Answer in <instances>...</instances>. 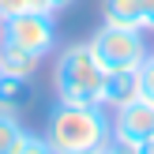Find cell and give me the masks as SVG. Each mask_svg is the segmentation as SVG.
<instances>
[{
    "instance_id": "obj_11",
    "label": "cell",
    "mask_w": 154,
    "mask_h": 154,
    "mask_svg": "<svg viewBox=\"0 0 154 154\" xmlns=\"http://www.w3.org/2000/svg\"><path fill=\"white\" fill-rule=\"evenodd\" d=\"M23 11H57L53 0H0V19L4 15H23Z\"/></svg>"
},
{
    "instance_id": "obj_5",
    "label": "cell",
    "mask_w": 154,
    "mask_h": 154,
    "mask_svg": "<svg viewBox=\"0 0 154 154\" xmlns=\"http://www.w3.org/2000/svg\"><path fill=\"white\" fill-rule=\"evenodd\" d=\"M113 135L128 143H147L154 139V102L150 98H135V102L113 109Z\"/></svg>"
},
{
    "instance_id": "obj_2",
    "label": "cell",
    "mask_w": 154,
    "mask_h": 154,
    "mask_svg": "<svg viewBox=\"0 0 154 154\" xmlns=\"http://www.w3.org/2000/svg\"><path fill=\"white\" fill-rule=\"evenodd\" d=\"M105 68L98 64L94 49L87 42H72L53 57V90L57 102L68 105H102Z\"/></svg>"
},
{
    "instance_id": "obj_14",
    "label": "cell",
    "mask_w": 154,
    "mask_h": 154,
    "mask_svg": "<svg viewBox=\"0 0 154 154\" xmlns=\"http://www.w3.org/2000/svg\"><path fill=\"white\" fill-rule=\"evenodd\" d=\"M143 4V34H154V0H139Z\"/></svg>"
},
{
    "instance_id": "obj_10",
    "label": "cell",
    "mask_w": 154,
    "mask_h": 154,
    "mask_svg": "<svg viewBox=\"0 0 154 154\" xmlns=\"http://www.w3.org/2000/svg\"><path fill=\"white\" fill-rule=\"evenodd\" d=\"M26 139H30V132L19 124V117L0 113V154H19Z\"/></svg>"
},
{
    "instance_id": "obj_4",
    "label": "cell",
    "mask_w": 154,
    "mask_h": 154,
    "mask_svg": "<svg viewBox=\"0 0 154 154\" xmlns=\"http://www.w3.org/2000/svg\"><path fill=\"white\" fill-rule=\"evenodd\" d=\"M0 42L19 45L34 57H49L57 49V23L53 11H23V15H4L0 19Z\"/></svg>"
},
{
    "instance_id": "obj_15",
    "label": "cell",
    "mask_w": 154,
    "mask_h": 154,
    "mask_svg": "<svg viewBox=\"0 0 154 154\" xmlns=\"http://www.w3.org/2000/svg\"><path fill=\"white\" fill-rule=\"evenodd\" d=\"M135 154H154V139H147V143H135Z\"/></svg>"
},
{
    "instance_id": "obj_6",
    "label": "cell",
    "mask_w": 154,
    "mask_h": 154,
    "mask_svg": "<svg viewBox=\"0 0 154 154\" xmlns=\"http://www.w3.org/2000/svg\"><path fill=\"white\" fill-rule=\"evenodd\" d=\"M139 98V68H113L105 72L102 83V105L105 109H120V105Z\"/></svg>"
},
{
    "instance_id": "obj_3",
    "label": "cell",
    "mask_w": 154,
    "mask_h": 154,
    "mask_svg": "<svg viewBox=\"0 0 154 154\" xmlns=\"http://www.w3.org/2000/svg\"><path fill=\"white\" fill-rule=\"evenodd\" d=\"M87 45L94 49L98 64H102L105 72H113V68H139L143 60H147L143 30H128V26H109V23H102V26L90 34Z\"/></svg>"
},
{
    "instance_id": "obj_7",
    "label": "cell",
    "mask_w": 154,
    "mask_h": 154,
    "mask_svg": "<svg viewBox=\"0 0 154 154\" xmlns=\"http://www.w3.org/2000/svg\"><path fill=\"white\" fill-rule=\"evenodd\" d=\"M30 102V79L11 72H0V113L8 117H19V109Z\"/></svg>"
},
{
    "instance_id": "obj_13",
    "label": "cell",
    "mask_w": 154,
    "mask_h": 154,
    "mask_svg": "<svg viewBox=\"0 0 154 154\" xmlns=\"http://www.w3.org/2000/svg\"><path fill=\"white\" fill-rule=\"evenodd\" d=\"M19 154H57V150L45 143V135H30V139L23 143V150H19Z\"/></svg>"
},
{
    "instance_id": "obj_12",
    "label": "cell",
    "mask_w": 154,
    "mask_h": 154,
    "mask_svg": "<svg viewBox=\"0 0 154 154\" xmlns=\"http://www.w3.org/2000/svg\"><path fill=\"white\" fill-rule=\"evenodd\" d=\"M139 94L154 102V53H147V60L139 64Z\"/></svg>"
},
{
    "instance_id": "obj_1",
    "label": "cell",
    "mask_w": 154,
    "mask_h": 154,
    "mask_svg": "<svg viewBox=\"0 0 154 154\" xmlns=\"http://www.w3.org/2000/svg\"><path fill=\"white\" fill-rule=\"evenodd\" d=\"M113 139V120L105 105L57 102L45 120V143L57 154H105Z\"/></svg>"
},
{
    "instance_id": "obj_9",
    "label": "cell",
    "mask_w": 154,
    "mask_h": 154,
    "mask_svg": "<svg viewBox=\"0 0 154 154\" xmlns=\"http://www.w3.org/2000/svg\"><path fill=\"white\" fill-rule=\"evenodd\" d=\"M38 68H42V57L19 49V45L0 42V72H11V75H23V79H34Z\"/></svg>"
},
{
    "instance_id": "obj_8",
    "label": "cell",
    "mask_w": 154,
    "mask_h": 154,
    "mask_svg": "<svg viewBox=\"0 0 154 154\" xmlns=\"http://www.w3.org/2000/svg\"><path fill=\"white\" fill-rule=\"evenodd\" d=\"M102 19L109 26L143 30V4L139 0H102Z\"/></svg>"
},
{
    "instance_id": "obj_16",
    "label": "cell",
    "mask_w": 154,
    "mask_h": 154,
    "mask_svg": "<svg viewBox=\"0 0 154 154\" xmlns=\"http://www.w3.org/2000/svg\"><path fill=\"white\" fill-rule=\"evenodd\" d=\"M53 4H57V11H64V8H72L75 0H53Z\"/></svg>"
}]
</instances>
